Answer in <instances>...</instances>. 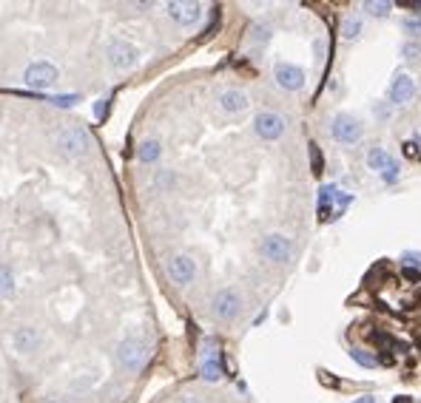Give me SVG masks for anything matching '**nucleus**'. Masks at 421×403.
I'll list each match as a JSON object with an SVG mask.
<instances>
[{"instance_id":"nucleus-19","label":"nucleus","mask_w":421,"mask_h":403,"mask_svg":"<svg viewBox=\"0 0 421 403\" xmlns=\"http://www.w3.org/2000/svg\"><path fill=\"white\" fill-rule=\"evenodd\" d=\"M14 273L9 270L6 264H0V298H9V296H14Z\"/></svg>"},{"instance_id":"nucleus-28","label":"nucleus","mask_w":421,"mask_h":403,"mask_svg":"<svg viewBox=\"0 0 421 403\" xmlns=\"http://www.w3.org/2000/svg\"><path fill=\"white\" fill-rule=\"evenodd\" d=\"M405 29H407V34H421V21H405Z\"/></svg>"},{"instance_id":"nucleus-14","label":"nucleus","mask_w":421,"mask_h":403,"mask_svg":"<svg viewBox=\"0 0 421 403\" xmlns=\"http://www.w3.org/2000/svg\"><path fill=\"white\" fill-rule=\"evenodd\" d=\"M219 108H222L225 114H242V111L248 108V94L239 91V88H228V91H222Z\"/></svg>"},{"instance_id":"nucleus-5","label":"nucleus","mask_w":421,"mask_h":403,"mask_svg":"<svg viewBox=\"0 0 421 403\" xmlns=\"http://www.w3.org/2000/svg\"><path fill=\"white\" fill-rule=\"evenodd\" d=\"M330 133H333L336 142L353 145V142L361 140L365 128H361V122H359L356 117H350V114H336V117H333V125H330Z\"/></svg>"},{"instance_id":"nucleus-20","label":"nucleus","mask_w":421,"mask_h":403,"mask_svg":"<svg viewBox=\"0 0 421 403\" xmlns=\"http://www.w3.org/2000/svg\"><path fill=\"white\" fill-rule=\"evenodd\" d=\"M359 34H361V17H344V23H341L344 40H356Z\"/></svg>"},{"instance_id":"nucleus-22","label":"nucleus","mask_w":421,"mask_h":403,"mask_svg":"<svg viewBox=\"0 0 421 403\" xmlns=\"http://www.w3.org/2000/svg\"><path fill=\"white\" fill-rule=\"evenodd\" d=\"M267 37H271V29H267L265 23H254V26H251V40H256V43H265Z\"/></svg>"},{"instance_id":"nucleus-25","label":"nucleus","mask_w":421,"mask_h":403,"mask_svg":"<svg viewBox=\"0 0 421 403\" xmlns=\"http://www.w3.org/2000/svg\"><path fill=\"white\" fill-rule=\"evenodd\" d=\"M311 159H313V174H322V170H324V162H322V153H319L316 142H311Z\"/></svg>"},{"instance_id":"nucleus-27","label":"nucleus","mask_w":421,"mask_h":403,"mask_svg":"<svg viewBox=\"0 0 421 403\" xmlns=\"http://www.w3.org/2000/svg\"><path fill=\"white\" fill-rule=\"evenodd\" d=\"M405 278L410 284H416V281H421V270H416V267H405Z\"/></svg>"},{"instance_id":"nucleus-12","label":"nucleus","mask_w":421,"mask_h":403,"mask_svg":"<svg viewBox=\"0 0 421 403\" xmlns=\"http://www.w3.org/2000/svg\"><path fill=\"white\" fill-rule=\"evenodd\" d=\"M168 14L174 17L180 26H194L200 17H202V6L200 3H168Z\"/></svg>"},{"instance_id":"nucleus-18","label":"nucleus","mask_w":421,"mask_h":403,"mask_svg":"<svg viewBox=\"0 0 421 403\" xmlns=\"http://www.w3.org/2000/svg\"><path fill=\"white\" fill-rule=\"evenodd\" d=\"M160 153H163V148H160L157 140H145L140 145V151H137V157H140V162H157Z\"/></svg>"},{"instance_id":"nucleus-4","label":"nucleus","mask_w":421,"mask_h":403,"mask_svg":"<svg viewBox=\"0 0 421 403\" xmlns=\"http://www.w3.org/2000/svg\"><path fill=\"white\" fill-rule=\"evenodd\" d=\"M210 310L219 321H234L239 313H242V296L234 290V287H225L214 296V304H210Z\"/></svg>"},{"instance_id":"nucleus-10","label":"nucleus","mask_w":421,"mask_h":403,"mask_svg":"<svg viewBox=\"0 0 421 403\" xmlns=\"http://www.w3.org/2000/svg\"><path fill=\"white\" fill-rule=\"evenodd\" d=\"M274 77H276V86L285 91H299L304 86V71L293 63H276Z\"/></svg>"},{"instance_id":"nucleus-13","label":"nucleus","mask_w":421,"mask_h":403,"mask_svg":"<svg viewBox=\"0 0 421 403\" xmlns=\"http://www.w3.org/2000/svg\"><path fill=\"white\" fill-rule=\"evenodd\" d=\"M14 350L17 352H34L37 347H40V341H43V335L40 333H37L34 327H21V330H17L14 333Z\"/></svg>"},{"instance_id":"nucleus-16","label":"nucleus","mask_w":421,"mask_h":403,"mask_svg":"<svg viewBox=\"0 0 421 403\" xmlns=\"http://www.w3.org/2000/svg\"><path fill=\"white\" fill-rule=\"evenodd\" d=\"M200 375H202L205 380H219V378H222V363H219L217 352H208V355L202 358V367H200Z\"/></svg>"},{"instance_id":"nucleus-17","label":"nucleus","mask_w":421,"mask_h":403,"mask_svg":"<svg viewBox=\"0 0 421 403\" xmlns=\"http://www.w3.org/2000/svg\"><path fill=\"white\" fill-rule=\"evenodd\" d=\"M330 213H336V210H333V185H324L319 190V219L324 222Z\"/></svg>"},{"instance_id":"nucleus-1","label":"nucleus","mask_w":421,"mask_h":403,"mask_svg":"<svg viewBox=\"0 0 421 403\" xmlns=\"http://www.w3.org/2000/svg\"><path fill=\"white\" fill-rule=\"evenodd\" d=\"M54 145H57V151H60L63 157L77 159V157H86V153H88L91 140H88L86 128H80V125H63L60 131L54 133Z\"/></svg>"},{"instance_id":"nucleus-31","label":"nucleus","mask_w":421,"mask_h":403,"mask_svg":"<svg viewBox=\"0 0 421 403\" xmlns=\"http://www.w3.org/2000/svg\"><path fill=\"white\" fill-rule=\"evenodd\" d=\"M396 403H410V400L407 398H396Z\"/></svg>"},{"instance_id":"nucleus-3","label":"nucleus","mask_w":421,"mask_h":403,"mask_svg":"<svg viewBox=\"0 0 421 403\" xmlns=\"http://www.w3.org/2000/svg\"><path fill=\"white\" fill-rule=\"evenodd\" d=\"M117 358H120V363L128 372H140L145 367V361H148V347L137 338H125L117 347Z\"/></svg>"},{"instance_id":"nucleus-21","label":"nucleus","mask_w":421,"mask_h":403,"mask_svg":"<svg viewBox=\"0 0 421 403\" xmlns=\"http://www.w3.org/2000/svg\"><path fill=\"white\" fill-rule=\"evenodd\" d=\"M350 358L359 363V367H368V369H370V367H376V363H378L373 352H368V350H359V347H353V350H350Z\"/></svg>"},{"instance_id":"nucleus-9","label":"nucleus","mask_w":421,"mask_h":403,"mask_svg":"<svg viewBox=\"0 0 421 403\" xmlns=\"http://www.w3.org/2000/svg\"><path fill=\"white\" fill-rule=\"evenodd\" d=\"M165 270H168L171 281L180 284V287H185V284L194 281V276H197V264H194V259H191V256L177 253V256H171V259H168Z\"/></svg>"},{"instance_id":"nucleus-6","label":"nucleus","mask_w":421,"mask_h":403,"mask_svg":"<svg viewBox=\"0 0 421 403\" xmlns=\"http://www.w3.org/2000/svg\"><path fill=\"white\" fill-rule=\"evenodd\" d=\"M57 68L51 66V63H46V60H37V63H32L29 68H26V74H23V80H26V86L29 88H37V91H46V88H51L54 83H57Z\"/></svg>"},{"instance_id":"nucleus-29","label":"nucleus","mask_w":421,"mask_h":403,"mask_svg":"<svg viewBox=\"0 0 421 403\" xmlns=\"http://www.w3.org/2000/svg\"><path fill=\"white\" fill-rule=\"evenodd\" d=\"M405 153H407V157H418V151H416V142H407V145H405Z\"/></svg>"},{"instance_id":"nucleus-2","label":"nucleus","mask_w":421,"mask_h":403,"mask_svg":"<svg viewBox=\"0 0 421 403\" xmlns=\"http://www.w3.org/2000/svg\"><path fill=\"white\" fill-rule=\"evenodd\" d=\"M259 253L267 261H274V264H285V261H291V256H293V244H291V239H285L282 233H267L259 242Z\"/></svg>"},{"instance_id":"nucleus-30","label":"nucleus","mask_w":421,"mask_h":403,"mask_svg":"<svg viewBox=\"0 0 421 403\" xmlns=\"http://www.w3.org/2000/svg\"><path fill=\"white\" fill-rule=\"evenodd\" d=\"M353 403H376V398H373V395H361V398H356Z\"/></svg>"},{"instance_id":"nucleus-24","label":"nucleus","mask_w":421,"mask_h":403,"mask_svg":"<svg viewBox=\"0 0 421 403\" xmlns=\"http://www.w3.org/2000/svg\"><path fill=\"white\" fill-rule=\"evenodd\" d=\"M401 54H405V60H416V57L421 54V43H416V40L405 43V46H401Z\"/></svg>"},{"instance_id":"nucleus-26","label":"nucleus","mask_w":421,"mask_h":403,"mask_svg":"<svg viewBox=\"0 0 421 403\" xmlns=\"http://www.w3.org/2000/svg\"><path fill=\"white\" fill-rule=\"evenodd\" d=\"M401 261H405V264H418V267H421V253L407 250V253H401Z\"/></svg>"},{"instance_id":"nucleus-15","label":"nucleus","mask_w":421,"mask_h":403,"mask_svg":"<svg viewBox=\"0 0 421 403\" xmlns=\"http://www.w3.org/2000/svg\"><path fill=\"white\" fill-rule=\"evenodd\" d=\"M393 165V157L385 148H370L368 151V168L376 170V174H385V170Z\"/></svg>"},{"instance_id":"nucleus-8","label":"nucleus","mask_w":421,"mask_h":403,"mask_svg":"<svg viewBox=\"0 0 421 403\" xmlns=\"http://www.w3.org/2000/svg\"><path fill=\"white\" fill-rule=\"evenodd\" d=\"M137 60H140V51H137V46H134V43H128V40H114L108 46V63L114 68L128 71V68L137 66Z\"/></svg>"},{"instance_id":"nucleus-7","label":"nucleus","mask_w":421,"mask_h":403,"mask_svg":"<svg viewBox=\"0 0 421 403\" xmlns=\"http://www.w3.org/2000/svg\"><path fill=\"white\" fill-rule=\"evenodd\" d=\"M254 131L259 133L262 140L274 142V140H279L285 133V117H282V114H276V111H259L254 117Z\"/></svg>"},{"instance_id":"nucleus-11","label":"nucleus","mask_w":421,"mask_h":403,"mask_svg":"<svg viewBox=\"0 0 421 403\" xmlns=\"http://www.w3.org/2000/svg\"><path fill=\"white\" fill-rule=\"evenodd\" d=\"M416 97V83H413V77L407 74H396V80L390 83V94H387V100L393 105H405Z\"/></svg>"},{"instance_id":"nucleus-23","label":"nucleus","mask_w":421,"mask_h":403,"mask_svg":"<svg viewBox=\"0 0 421 403\" xmlns=\"http://www.w3.org/2000/svg\"><path fill=\"white\" fill-rule=\"evenodd\" d=\"M365 9H368L373 17H387V14H390V3H387V0H381V3H365Z\"/></svg>"}]
</instances>
